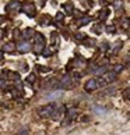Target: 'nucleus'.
Masks as SVG:
<instances>
[{"instance_id":"f257e3e1","label":"nucleus","mask_w":130,"mask_h":135,"mask_svg":"<svg viewBox=\"0 0 130 135\" xmlns=\"http://www.w3.org/2000/svg\"><path fill=\"white\" fill-rule=\"evenodd\" d=\"M116 72L115 71H111V72H106V74H104L101 78L98 80L99 82V86H105V85H108V84H111L112 81H115L116 80Z\"/></svg>"},{"instance_id":"f03ea898","label":"nucleus","mask_w":130,"mask_h":135,"mask_svg":"<svg viewBox=\"0 0 130 135\" xmlns=\"http://www.w3.org/2000/svg\"><path fill=\"white\" fill-rule=\"evenodd\" d=\"M43 49H45V38H43L41 34H37L35 43H34V52L35 53H41Z\"/></svg>"},{"instance_id":"7ed1b4c3","label":"nucleus","mask_w":130,"mask_h":135,"mask_svg":"<svg viewBox=\"0 0 130 135\" xmlns=\"http://www.w3.org/2000/svg\"><path fill=\"white\" fill-rule=\"evenodd\" d=\"M56 109H57V104L52 103V104H46L45 107H42L39 110V114L42 117H49V116H53V113L56 111Z\"/></svg>"},{"instance_id":"20e7f679","label":"nucleus","mask_w":130,"mask_h":135,"mask_svg":"<svg viewBox=\"0 0 130 135\" xmlns=\"http://www.w3.org/2000/svg\"><path fill=\"white\" fill-rule=\"evenodd\" d=\"M98 86H99V82H98V80H95V78H91V80H88L87 82H85V85H84V88H85V91H87V92L95 91Z\"/></svg>"},{"instance_id":"39448f33","label":"nucleus","mask_w":130,"mask_h":135,"mask_svg":"<svg viewBox=\"0 0 130 135\" xmlns=\"http://www.w3.org/2000/svg\"><path fill=\"white\" fill-rule=\"evenodd\" d=\"M22 13H25L27 16H29V17H34L35 16V6H34V3H27V4L22 6Z\"/></svg>"},{"instance_id":"423d86ee","label":"nucleus","mask_w":130,"mask_h":135,"mask_svg":"<svg viewBox=\"0 0 130 135\" xmlns=\"http://www.w3.org/2000/svg\"><path fill=\"white\" fill-rule=\"evenodd\" d=\"M60 98H63V92H62V91H55V92L48 93V95L45 96L46 100H56V99H60Z\"/></svg>"},{"instance_id":"0eeeda50","label":"nucleus","mask_w":130,"mask_h":135,"mask_svg":"<svg viewBox=\"0 0 130 135\" xmlns=\"http://www.w3.org/2000/svg\"><path fill=\"white\" fill-rule=\"evenodd\" d=\"M14 10H20V3L18 2H10L6 6V11H14Z\"/></svg>"},{"instance_id":"6e6552de","label":"nucleus","mask_w":130,"mask_h":135,"mask_svg":"<svg viewBox=\"0 0 130 135\" xmlns=\"http://www.w3.org/2000/svg\"><path fill=\"white\" fill-rule=\"evenodd\" d=\"M60 86L64 88V89H66V88H70L72 86V78H70L69 75H64L63 80H62V82H60Z\"/></svg>"},{"instance_id":"1a4fd4ad","label":"nucleus","mask_w":130,"mask_h":135,"mask_svg":"<svg viewBox=\"0 0 130 135\" xmlns=\"http://www.w3.org/2000/svg\"><path fill=\"white\" fill-rule=\"evenodd\" d=\"M18 49H20V52H21V53H27V52L31 50V45H29L28 42L20 43V45H18Z\"/></svg>"},{"instance_id":"9d476101","label":"nucleus","mask_w":130,"mask_h":135,"mask_svg":"<svg viewBox=\"0 0 130 135\" xmlns=\"http://www.w3.org/2000/svg\"><path fill=\"white\" fill-rule=\"evenodd\" d=\"M14 50V43H4L3 45V48H2V52L3 53H6V52H13Z\"/></svg>"},{"instance_id":"9b49d317","label":"nucleus","mask_w":130,"mask_h":135,"mask_svg":"<svg viewBox=\"0 0 130 135\" xmlns=\"http://www.w3.org/2000/svg\"><path fill=\"white\" fill-rule=\"evenodd\" d=\"M94 113L99 114V116H104V114L106 113V109L101 107V106H95V107H94Z\"/></svg>"},{"instance_id":"f8f14e48","label":"nucleus","mask_w":130,"mask_h":135,"mask_svg":"<svg viewBox=\"0 0 130 135\" xmlns=\"http://www.w3.org/2000/svg\"><path fill=\"white\" fill-rule=\"evenodd\" d=\"M67 116H69V121L73 120V118H76V117H77V110H76V109H69Z\"/></svg>"},{"instance_id":"ddd939ff","label":"nucleus","mask_w":130,"mask_h":135,"mask_svg":"<svg viewBox=\"0 0 130 135\" xmlns=\"http://www.w3.org/2000/svg\"><path fill=\"white\" fill-rule=\"evenodd\" d=\"M63 7H64V10H66L69 14H72V13H73V3H72V2H69V3H64V4H63Z\"/></svg>"},{"instance_id":"4468645a","label":"nucleus","mask_w":130,"mask_h":135,"mask_svg":"<svg viewBox=\"0 0 130 135\" xmlns=\"http://www.w3.org/2000/svg\"><path fill=\"white\" fill-rule=\"evenodd\" d=\"M90 21H91V17H84V18H81L78 21V25H85V24H88Z\"/></svg>"},{"instance_id":"2eb2a0df","label":"nucleus","mask_w":130,"mask_h":135,"mask_svg":"<svg viewBox=\"0 0 130 135\" xmlns=\"http://www.w3.org/2000/svg\"><path fill=\"white\" fill-rule=\"evenodd\" d=\"M105 70H106L105 67H99V68H97L94 72H95V74H98V75H104V74H106V72H105Z\"/></svg>"},{"instance_id":"dca6fc26","label":"nucleus","mask_w":130,"mask_h":135,"mask_svg":"<svg viewBox=\"0 0 130 135\" xmlns=\"http://www.w3.org/2000/svg\"><path fill=\"white\" fill-rule=\"evenodd\" d=\"M120 46H122V42H116L115 43V46H113V52H112V53H117V52H119V48Z\"/></svg>"},{"instance_id":"f3484780","label":"nucleus","mask_w":130,"mask_h":135,"mask_svg":"<svg viewBox=\"0 0 130 135\" xmlns=\"http://www.w3.org/2000/svg\"><path fill=\"white\" fill-rule=\"evenodd\" d=\"M122 70H123V66H122V64H116V66L113 67V71L116 72V74H119V72L122 71Z\"/></svg>"},{"instance_id":"a211bd4d","label":"nucleus","mask_w":130,"mask_h":135,"mask_svg":"<svg viewBox=\"0 0 130 135\" xmlns=\"http://www.w3.org/2000/svg\"><path fill=\"white\" fill-rule=\"evenodd\" d=\"M35 80H37V77H35L34 74H31V75H28V78H27V81L29 82V84H32V82H35Z\"/></svg>"},{"instance_id":"6ab92c4d","label":"nucleus","mask_w":130,"mask_h":135,"mask_svg":"<svg viewBox=\"0 0 130 135\" xmlns=\"http://www.w3.org/2000/svg\"><path fill=\"white\" fill-rule=\"evenodd\" d=\"M123 96H125L126 99H130V88H129V89H126L125 92H123Z\"/></svg>"},{"instance_id":"aec40b11","label":"nucleus","mask_w":130,"mask_h":135,"mask_svg":"<svg viewBox=\"0 0 130 135\" xmlns=\"http://www.w3.org/2000/svg\"><path fill=\"white\" fill-rule=\"evenodd\" d=\"M17 135H28V130H27V128H24V130H20Z\"/></svg>"},{"instance_id":"412c9836","label":"nucleus","mask_w":130,"mask_h":135,"mask_svg":"<svg viewBox=\"0 0 130 135\" xmlns=\"http://www.w3.org/2000/svg\"><path fill=\"white\" fill-rule=\"evenodd\" d=\"M63 20V13H57L56 14V21H62Z\"/></svg>"},{"instance_id":"4be33fe9","label":"nucleus","mask_w":130,"mask_h":135,"mask_svg":"<svg viewBox=\"0 0 130 135\" xmlns=\"http://www.w3.org/2000/svg\"><path fill=\"white\" fill-rule=\"evenodd\" d=\"M8 77L13 78V80H20V75L18 74H11V72H10V74H8Z\"/></svg>"},{"instance_id":"5701e85b","label":"nucleus","mask_w":130,"mask_h":135,"mask_svg":"<svg viewBox=\"0 0 130 135\" xmlns=\"http://www.w3.org/2000/svg\"><path fill=\"white\" fill-rule=\"evenodd\" d=\"M38 68L41 70V72H48V71H49L48 67H41V66H38Z\"/></svg>"},{"instance_id":"b1692460","label":"nucleus","mask_w":130,"mask_h":135,"mask_svg":"<svg viewBox=\"0 0 130 135\" xmlns=\"http://www.w3.org/2000/svg\"><path fill=\"white\" fill-rule=\"evenodd\" d=\"M84 38H85L84 34H77V40H82Z\"/></svg>"},{"instance_id":"393cba45","label":"nucleus","mask_w":130,"mask_h":135,"mask_svg":"<svg viewBox=\"0 0 130 135\" xmlns=\"http://www.w3.org/2000/svg\"><path fill=\"white\" fill-rule=\"evenodd\" d=\"M106 14H108V10H102V13H101L102 20H105V18H106Z\"/></svg>"},{"instance_id":"a878e982","label":"nucleus","mask_w":130,"mask_h":135,"mask_svg":"<svg viewBox=\"0 0 130 135\" xmlns=\"http://www.w3.org/2000/svg\"><path fill=\"white\" fill-rule=\"evenodd\" d=\"M106 32L112 34V32H115V28H113V27H108V28H106Z\"/></svg>"},{"instance_id":"bb28decb","label":"nucleus","mask_w":130,"mask_h":135,"mask_svg":"<svg viewBox=\"0 0 130 135\" xmlns=\"http://www.w3.org/2000/svg\"><path fill=\"white\" fill-rule=\"evenodd\" d=\"M120 4H122L120 2H116V3H115V8H119V7H120Z\"/></svg>"},{"instance_id":"cd10ccee","label":"nucleus","mask_w":130,"mask_h":135,"mask_svg":"<svg viewBox=\"0 0 130 135\" xmlns=\"http://www.w3.org/2000/svg\"><path fill=\"white\" fill-rule=\"evenodd\" d=\"M102 48H104L102 50H106V48H108V43H102Z\"/></svg>"},{"instance_id":"c85d7f7f","label":"nucleus","mask_w":130,"mask_h":135,"mask_svg":"<svg viewBox=\"0 0 130 135\" xmlns=\"http://www.w3.org/2000/svg\"><path fill=\"white\" fill-rule=\"evenodd\" d=\"M2 88H6V81H4V80L2 81Z\"/></svg>"}]
</instances>
